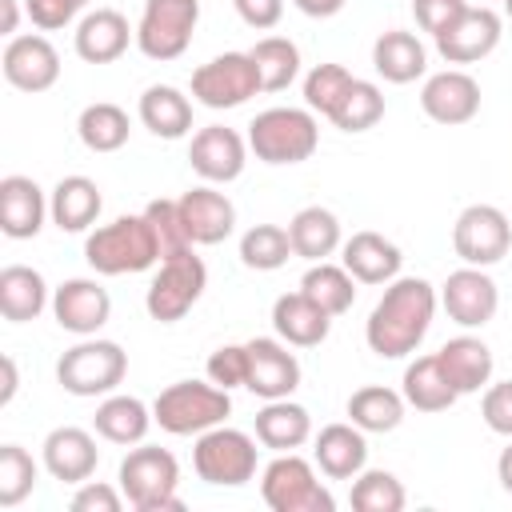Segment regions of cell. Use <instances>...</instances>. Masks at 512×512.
I'll list each match as a JSON object with an SVG mask.
<instances>
[{
	"label": "cell",
	"mask_w": 512,
	"mask_h": 512,
	"mask_svg": "<svg viewBox=\"0 0 512 512\" xmlns=\"http://www.w3.org/2000/svg\"><path fill=\"white\" fill-rule=\"evenodd\" d=\"M84 8H88V0H24V12L40 32H56V28L72 24Z\"/></svg>",
	"instance_id": "obj_47"
},
{
	"label": "cell",
	"mask_w": 512,
	"mask_h": 512,
	"mask_svg": "<svg viewBox=\"0 0 512 512\" xmlns=\"http://www.w3.org/2000/svg\"><path fill=\"white\" fill-rule=\"evenodd\" d=\"M256 440L240 428H228V424H216L208 432L196 436V448H192V468L204 484L212 488H240L256 476Z\"/></svg>",
	"instance_id": "obj_8"
},
{
	"label": "cell",
	"mask_w": 512,
	"mask_h": 512,
	"mask_svg": "<svg viewBox=\"0 0 512 512\" xmlns=\"http://www.w3.org/2000/svg\"><path fill=\"white\" fill-rule=\"evenodd\" d=\"M312 460L328 480H356L368 464V440L364 428L348 424H324L312 440Z\"/></svg>",
	"instance_id": "obj_24"
},
{
	"label": "cell",
	"mask_w": 512,
	"mask_h": 512,
	"mask_svg": "<svg viewBox=\"0 0 512 512\" xmlns=\"http://www.w3.org/2000/svg\"><path fill=\"white\" fill-rule=\"evenodd\" d=\"M140 124L160 140H180L192 132V100L172 84H152L140 96Z\"/></svg>",
	"instance_id": "obj_32"
},
{
	"label": "cell",
	"mask_w": 512,
	"mask_h": 512,
	"mask_svg": "<svg viewBox=\"0 0 512 512\" xmlns=\"http://www.w3.org/2000/svg\"><path fill=\"white\" fill-rule=\"evenodd\" d=\"M128 132H132V120L112 100H96L76 116V136L88 152H120L128 144Z\"/></svg>",
	"instance_id": "obj_36"
},
{
	"label": "cell",
	"mask_w": 512,
	"mask_h": 512,
	"mask_svg": "<svg viewBox=\"0 0 512 512\" xmlns=\"http://www.w3.org/2000/svg\"><path fill=\"white\" fill-rule=\"evenodd\" d=\"M124 492L120 488H112V484H104V480H84V484H76V492H72V512H120L124 508Z\"/></svg>",
	"instance_id": "obj_49"
},
{
	"label": "cell",
	"mask_w": 512,
	"mask_h": 512,
	"mask_svg": "<svg viewBox=\"0 0 512 512\" xmlns=\"http://www.w3.org/2000/svg\"><path fill=\"white\" fill-rule=\"evenodd\" d=\"M128 372V352L116 340L84 336L56 360V380L72 396H108Z\"/></svg>",
	"instance_id": "obj_6"
},
{
	"label": "cell",
	"mask_w": 512,
	"mask_h": 512,
	"mask_svg": "<svg viewBox=\"0 0 512 512\" xmlns=\"http://www.w3.org/2000/svg\"><path fill=\"white\" fill-rule=\"evenodd\" d=\"M480 416H484V424L496 436H508L512 440V380H500V384H488L484 388Z\"/></svg>",
	"instance_id": "obj_48"
},
{
	"label": "cell",
	"mask_w": 512,
	"mask_h": 512,
	"mask_svg": "<svg viewBox=\"0 0 512 512\" xmlns=\"http://www.w3.org/2000/svg\"><path fill=\"white\" fill-rule=\"evenodd\" d=\"M436 360H440L444 376L452 380V388H456L460 396H472V392H480V388L492 384L496 360H492V348H488L480 336H468V332H464V336L444 340L440 352H436Z\"/></svg>",
	"instance_id": "obj_26"
},
{
	"label": "cell",
	"mask_w": 512,
	"mask_h": 512,
	"mask_svg": "<svg viewBox=\"0 0 512 512\" xmlns=\"http://www.w3.org/2000/svg\"><path fill=\"white\" fill-rule=\"evenodd\" d=\"M104 208V196H100V184L88 180V176H60L56 188L48 192V212H52V224L60 232H88L96 224Z\"/></svg>",
	"instance_id": "obj_29"
},
{
	"label": "cell",
	"mask_w": 512,
	"mask_h": 512,
	"mask_svg": "<svg viewBox=\"0 0 512 512\" xmlns=\"http://www.w3.org/2000/svg\"><path fill=\"white\" fill-rule=\"evenodd\" d=\"M204 288H208V268L192 248H184V252L164 256L156 264V276H152V284L144 292V308H148L152 320L176 324L196 308Z\"/></svg>",
	"instance_id": "obj_7"
},
{
	"label": "cell",
	"mask_w": 512,
	"mask_h": 512,
	"mask_svg": "<svg viewBox=\"0 0 512 512\" xmlns=\"http://www.w3.org/2000/svg\"><path fill=\"white\" fill-rule=\"evenodd\" d=\"M48 308V284L28 264H8L0 272V312L12 324H28Z\"/></svg>",
	"instance_id": "obj_35"
},
{
	"label": "cell",
	"mask_w": 512,
	"mask_h": 512,
	"mask_svg": "<svg viewBox=\"0 0 512 512\" xmlns=\"http://www.w3.org/2000/svg\"><path fill=\"white\" fill-rule=\"evenodd\" d=\"M188 164L204 184H228L244 172L248 164V140L236 128L224 124H208L192 136L188 144Z\"/></svg>",
	"instance_id": "obj_16"
},
{
	"label": "cell",
	"mask_w": 512,
	"mask_h": 512,
	"mask_svg": "<svg viewBox=\"0 0 512 512\" xmlns=\"http://www.w3.org/2000/svg\"><path fill=\"white\" fill-rule=\"evenodd\" d=\"M436 288L424 276H396L384 284V296L364 320V340L380 360H404L412 356L436 316Z\"/></svg>",
	"instance_id": "obj_1"
},
{
	"label": "cell",
	"mask_w": 512,
	"mask_h": 512,
	"mask_svg": "<svg viewBox=\"0 0 512 512\" xmlns=\"http://www.w3.org/2000/svg\"><path fill=\"white\" fill-rule=\"evenodd\" d=\"M52 316L72 336H96L112 316V296L100 280L72 276L52 292Z\"/></svg>",
	"instance_id": "obj_17"
},
{
	"label": "cell",
	"mask_w": 512,
	"mask_h": 512,
	"mask_svg": "<svg viewBox=\"0 0 512 512\" xmlns=\"http://www.w3.org/2000/svg\"><path fill=\"white\" fill-rule=\"evenodd\" d=\"M176 204H180V220H184V232L192 244H220L236 228V204L224 192H216L212 184L188 188Z\"/></svg>",
	"instance_id": "obj_22"
},
{
	"label": "cell",
	"mask_w": 512,
	"mask_h": 512,
	"mask_svg": "<svg viewBox=\"0 0 512 512\" xmlns=\"http://www.w3.org/2000/svg\"><path fill=\"white\" fill-rule=\"evenodd\" d=\"M252 60L260 68V84L264 92H284L296 76H300V48L288 36H264L252 48Z\"/></svg>",
	"instance_id": "obj_39"
},
{
	"label": "cell",
	"mask_w": 512,
	"mask_h": 512,
	"mask_svg": "<svg viewBox=\"0 0 512 512\" xmlns=\"http://www.w3.org/2000/svg\"><path fill=\"white\" fill-rule=\"evenodd\" d=\"M372 68L388 84H412L428 72V48L408 28H388L372 44Z\"/></svg>",
	"instance_id": "obj_28"
},
{
	"label": "cell",
	"mask_w": 512,
	"mask_h": 512,
	"mask_svg": "<svg viewBox=\"0 0 512 512\" xmlns=\"http://www.w3.org/2000/svg\"><path fill=\"white\" fill-rule=\"evenodd\" d=\"M144 216H148V224H152V232H156V240H160V260H164V256H176V252H184V248H196V244L188 240V232H184V220H180V204H176V200H168V196L148 200Z\"/></svg>",
	"instance_id": "obj_45"
},
{
	"label": "cell",
	"mask_w": 512,
	"mask_h": 512,
	"mask_svg": "<svg viewBox=\"0 0 512 512\" xmlns=\"http://www.w3.org/2000/svg\"><path fill=\"white\" fill-rule=\"evenodd\" d=\"M504 16H508V20H512V0H504Z\"/></svg>",
	"instance_id": "obj_56"
},
{
	"label": "cell",
	"mask_w": 512,
	"mask_h": 512,
	"mask_svg": "<svg viewBox=\"0 0 512 512\" xmlns=\"http://www.w3.org/2000/svg\"><path fill=\"white\" fill-rule=\"evenodd\" d=\"M404 408H408L404 392L384 388V384H364V388H356L348 396V420L356 428H364V432H392V428H400Z\"/></svg>",
	"instance_id": "obj_37"
},
{
	"label": "cell",
	"mask_w": 512,
	"mask_h": 512,
	"mask_svg": "<svg viewBox=\"0 0 512 512\" xmlns=\"http://www.w3.org/2000/svg\"><path fill=\"white\" fill-rule=\"evenodd\" d=\"M16 24H20V8L16 0H0V36H16Z\"/></svg>",
	"instance_id": "obj_54"
},
{
	"label": "cell",
	"mask_w": 512,
	"mask_h": 512,
	"mask_svg": "<svg viewBox=\"0 0 512 512\" xmlns=\"http://www.w3.org/2000/svg\"><path fill=\"white\" fill-rule=\"evenodd\" d=\"M260 496L272 512H332L336 500L332 492L320 484L316 468L296 456V452H280L264 476H260Z\"/></svg>",
	"instance_id": "obj_9"
},
{
	"label": "cell",
	"mask_w": 512,
	"mask_h": 512,
	"mask_svg": "<svg viewBox=\"0 0 512 512\" xmlns=\"http://www.w3.org/2000/svg\"><path fill=\"white\" fill-rule=\"evenodd\" d=\"M496 480H500V488L512 496V440H508V448H504L500 460H496Z\"/></svg>",
	"instance_id": "obj_55"
},
{
	"label": "cell",
	"mask_w": 512,
	"mask_h": 512,
	"mask_svg": "<svg viewBox=\"0 0 512 512\" xmlns=\"http://www.w3.org/2000/svg\"><path fill=\"white\" fill-rule=\"evenodd\" d=\"M304 16H312V20H328V16H336L340 8H344V0H292Z\"/></svg>",
	"instance_id": "obj_52"
},
{
	"label": "cell",
	"mask_w": 512,
	"mask_h": 512,
	"mask_svg": "<svg viewBox=\"0 0 512 512\" xmlns=\"http://www.w3.org/2000/svg\"><path fill=\"white\" fill-rule=\"evenodd\" d=\"M208 380L228 388V392L244 388V380H248V348L244 344H220L208 356Z\"/></svg>",
	"instance_id": "obj_46"
},
{
	"label": "cell",
	"mask_w": 512,
	"mask_h": 512,
	"mask_svg": "<svg viewBox=\"0 0 512 512\" xmlns=\"http://www.w3.org/2000/svg\"><path fill=\"white\" fill-rule=\"evenodd\" d=\"M0 368H4L0 404H12V396H16V388H20V372H16V360H12V356H0Z\"/></svg>",
	"instance_id": "obj_53"
},
{
	"label": "cell",
	"mask_w": 512,
	"mask_h": 512,
	"mask_svg": "<svg viewBox=\"0 0 512 512\" xmlns=\"http://www.w3.org/2000/svg\"><path fill=\"white\" fill-rule=\"evenodd\" d=\"M384 120V92L372 84V80H352V88H348V96H344V104L336 108V116H332V124L340 128V132H368V128H376Z\"/></svg>",
	"instance_id": "obj_43"
},
{
	"label": "cell",
	"mask_w": 512,
	"mask_h": 512,
	"mask_svg": "<svg viewBox=\"0 0 512 512\" xmlns=\"http://www.w3.org/2000/svg\"><path fill=\"white\" fill-rule=\"evenodd\" d=\"M348 500H352L356 512H400L408 504V492L388 468H364L352 480Z\"/></svg>",
	"instance_id": "obj_41"
},
{
	"label": "cell",
	"mask_w": 512,
	"mask_h": 512,
	"mask_svg": "<svg viewBox=\"0 0 512 512\" xmlns=\"http://www.w3.org/2000/svg\"><path fill=\"white\" fill-rule=\"evenodd\" d=\"M136 40V28L128 24L124 12L116 8H96L88 16H80L76 24V56L84 64H112L128 52V44Z\"/></svg>",
	"instance_id": "obj_23"
},
{
	"label": "cell",
	"mask_w": 512,
	"mask_h": 512,
	"mask_svg": "<svg viewBox=\"0 0 512 512\" xmlns=\"http://www.w3.org/2000/svg\"><path fill=\"white\" fill-rule=\"evenodd\" d=\"M272 328H276V336H280L284 344H292V348H316V344L328 340L332 316H328L308 292L296 288V292L276 296V304H272Z\"/></svg>",
	"instance_id": "obj_25"
},
{
	"label": "cell",
	"mask_w": 512,
	"mask_h": 512,
	"mask_svg": "<svg viewBox=\"0 0 512 512\" xmlns=\"http://www.w3.org/2000/svg\"><path fill=\"white\" fill-rule=\"evenodd\" d=\"M232 412V396L220 384L204 380H176L152 400V420L168 436H200L216 424H224Z\"/></svg>",
	"instance_id": "obj_4"
},
{
	"label": "cell",
	"mask_w": 512,
	"mask_h": 512,
	"mask_svg": "<svg viewBox=\"0 0 512 512\" xmlns=\"http://www.w3.org/2000/svg\"><path fill=\"white\" fill-rule=\"evenodd\" d=\"M256 440L272 452H296L300 444L312 440V416L304 404L280 396V400H264V408L256 412Z\"/></svg>",
	"instance_id": "obj_30"
},
{
	"label": "cell",
	"mask_w": 512,
	"mask_h": 512,
	"mask_svg": "<svg viewBox=\"0 0 512 512\" xmlns=\"http://www.w3.org/2000/svg\"><path fill=\"white\" fill-rule=\"evenodd\" d=\"M244 348H248V380H244L248 392H256L260 400H280L300 388V360L296 352H288L292 344L272 336H252Z\"/></svg>",
	"instance_id": "obj_15"
},
{
	"label": "cell",
	"mask_w": 512,
	"mask_h": 512,
	"mask_svg": "<svg viewBox=\"0 0 512 512\" xmlns=\"http://www.w3.org/2000/svg\"><path fill=\"white\" fill-rule=\"evenodd\" d=\"M40 460H44V468H48L52 480H60V484H84V480H92V472L100 464V448H96V436L88 428L64 424V428H52L44 436Z\"/></svg>",
	"instance_id": "obj_20"
},
{
	"label": "cell",
	"mask_w": 512,
	"mask_h": 512,
	"mask_svg": "<svg viewBox=\"0 0 512 512\" xmlns=\"http://www.w3.org/2000/svg\"><path fill=\"white\" fill-rule=\"evenodd\" d=\"M420 108L428 120L436 124H468L476 112H480V84L472 72L464 68H444V72H432L420 88Z\"/></svg>",
	"instance_id": "obj_18"
},
{
	"label": "cell",
	"mask_w": 512,
	"mask_h": 512,
	"mask_svg": "<svg viewBox=\"0 0 512 512\" xmlns=\"http://www.w3.org/2000/svg\"><path fill=\"white\" fill-rule=\"evenodd\" d=\"M40 476V464L20 444H0V508H16L24 496H32Z\"/></svg>",
	"instance_id": "obj_44"
},
{
	"label": "cell",
	"mask_w": 512,
	"mask_h": 512,
	"mask_svg": "<svg viewBox=\"0 0 512 512\" xmlns=\"http://www.w3.org/2000/svg\"><path fill=\"white\" fill-rule=\"evenodd\" d=\"M500 36H504V20L492 12V8H464L440 36H432L436 40V52L448 60V64H476V60H484V56H492L496 52V44H500Z\"/></svg>",
	"instance_id": "obj_14"
},
{
	"label": "cell",
	"mask_w": 512,
	"mask_h": 512,
	"mask_svg": "<svg viewBox=\"0 0 512 512\" xmlns=\"http://www.w3.org/2000/svg\"><path fill=\"white\" fill-rule=\"evenodd\" d=\"M288 236H292V252L304 256L308 264L316 260H328L344 240H340V220L332 208H320V204H308L300 208L292 220H288Z\"/></svg>",
	"instance_id": "obj_34"
},
{
	"label": "cell",
	"mask_w": 512,
	"mask_h": 512,
	"mask_svg": "<svg viewBox=\"0 0 512 512\" xmlns=\"http://www.w3.org/2000/svg\"><path fill=\"white\" fill-rule=\"evenodd\" d=\"M48 216V196L32 176L12 172L0 180V232L8 240H32Z\"/></svg>",
	"instance_id": "obj_21"
},
{
	"label": "cell",
	"mask_w": 512,
	"mask_h": 512,
	"mask_svg": "<svg viewBox=\"0 0 512 512\" xmlns=\"http://www.w3.org/2000/svg\"><path fill=\"white\" fill-rule=\"evenodd\" d=\"M464 8H468V0H412V16L428 36H440Z\"/></svg>",
	"instance_id": "obj_50"
},
{
	"label": "cell",
	"mask_w": 512,
	"mask_h": 512,
	"mask_svg": "<svg viewBox=\"0 0 512 512\" xmlns=\"http://www.w3.org/2000/svg\"><path fill=\"white\" fill-rule=\"evenodd\" d=\"M0 68H4V80L20 92H48L60 80V52L52 48L48 36H36V32L12 36L4 44Z\"/></svg>",
	"instance_id": "obj_19"
},
{
	"label": "cell",
	"mask_w": 512,
	"mask_h": 512,
	"mask_svg": "<svg viewBox=\"0 0 512 512\" xmlns=\"http://www.w3.org/2000/svg\"><path fill=\"white\" fill-rule=\"evenodd\" d=\"M300 292H308V296L336 320V316H344V312L356 304V276H352L344 264L316 260V264L300 276Z\"/></svg>",
	"instance_id": "obj_38"
},
{
	"label": "cell",
	"mask_w": 512,
	"mask_h": 512,
	"mask_svg": "<svg viewBox=\"0 0 512 512\" xmlns=\"http://www.w3.org/2000/svg\"><path fill=\"white\" fill-rule=\"evenodd\" d=\"M152 424H156L152 408L140 396H124V392H108L92 416L96 436H104L108 444H140Z\"/></svg>",
	"instance_id": "obj_31"
},
{
	"label": "cell",
	"mask_w": 512,
	"mask_h": 512,
	"mask_svg": "<svg viewBox=\"0 0 512 512\" xmlns=\"http://www.w3.org/2000/svg\"><path fill=\"white\" fill-rule=\"evenodd\" d=\"M288 256H296V252H292L288 228H280V224H252L240 236V260L252 272H276L288 264Z\"/></svg>",
	"instance_id": "obj_40"
},
{
	"label": "cell",
	"mask_w": 512,
	"mask_h": 512,
	"mask_svg": "<svg viewBox=\"0 0 512 512\" xmlns=\"http://www.w3.org/2000/svg\"><path fill=\"white\" fill-rule=\"evenodd\" d=\"M116 480H120V492L128 496V504L136 512H180L184 508V500L176 496L180 464L168 448H156V444L132 448L120 460Z\"/></svg>",
	"instance_id": "obj_5"
},
{
	"label": "cell",
	"mask_w": 512,
	"mask_h": 512,
	"mask_svg": "<svg viewBox=\"0 0 512 512\" xmlns=\"http://www.w3.org/2000/svg\"><path fill=\"white\" fill-rule=\"evenodd\" d=\"M200 24V0H144L136 24V48L148 60H180Z\"/></svg>",
	"instance_id": "obj_10"
},
{
	"label": "cell",
	"mask_w": 512,
	"mask_h": 512,
	"mask_svg": "<svg viewBox=\"0 0 512 512\" xmlns=\"http://www.w3.org/2000/svg\"><path fill=\"white\" fill-rule=\"evenodd\" d=\"M440 304H444L452 324L484 328L496 316V308H500V288H496V280L484 268L464 264V268L448 272V280L440 284Z\"/></svg>",
	"instance_id": "obj_13"
},
{
	"label": "cell",
	"mask_w": 512,
	"mask_h": 512,
	"mask_svg": "<svg viewBox=\"0 0 512 512\" xmlns=\"http://www.w3.org/2000/svg\"><path fill=\"white\" fill-rule=\"evenodd\" d=\"M256 92H264L260 84V68L252 60V52H220L208 64H200L192 72V96L204 108H240L244 100H252Z\"/></svg>",
	"instance_id": "obj_11"
},
{
	"label": "cell",
	"mask_w": 512,
	"mask_h": 512,
	"mask_svg": "<svg viewBox=\"0 0 512 512\" xmlns=\"http://www.w3.org/2000/svg\"><path fill=\"white\" fill-rule=\"evenodd\" d=\"M232 8H236V16H240L248 28H256V32L276 28L280 16H284V0H232Z\"/></svg>",
	"instance_id": "obj_51"
},
{
	"label": "cell",
	"mask_w": 512,
	"mask_h": 512,
	"mask_svg": "<svg viewBox=\"0 0 512 512\" xmlns=\"http://www.w3.org/2000/svg\"><path fill=\"white\" fill-rule=\"evenodd\" d=\"M452 248L472 268H492L512 248V220L496 204H468L452 224Z\"/></svg>",
	"instance_id": "obj_12"
},
{
	"label": "cell",
	"mask_w": 512,
	"mask_h": 512,
	"mask_svg": "<svg viewBox=\"0 0 512 512\" xmlns=\"http://www.w3.org/2000/svg\"><path fill=\"white\" fill-rule=\"evenodd\" d=\"M352 80H356V76H352L344 64H316V68L304 76V104H308L312 112H320L324 120H332L336 108L344 104Z\"/></svg>",
	"instance_id": "obj_42"
},
{
	"label": "cell",
	"mask_w": 512,
	"mask_h": 512,
	"mask_svg": "<svg viewBox=\"0 0 512 512\" xmlns=\"http://www.w3.org/2000/svg\"><path fill=\"white\" fill-rule=\"evenodd\" d=\"M400 392L408 400V408L416 412H444L460 400V392L452 388V380L444 376L436 352L432 356H416L408 368H404V380H400Z\"/></svg>",
	"instance_id": "obj_33"
},
{
	"label": "cell",
	"mask_w": 512,
	"mask_h": 512,
	"mask_svg": "<svg viewBox=\"0 0 512 512\" xmlns=\"http://www.w3.org/2000/svg\"><path fill=\"white\" fill-rule=\"evenodd\" d=\"M248 148L264 164H304L320 148V124L312 108H264L248 124Z\"/></svg>",
	"instance_id": "obj_3"
},
{
	"label": "cell",
	"mask_w": 512,
	"mask_h": 512,
	"mask_svg": "<svg viewBox=\"0 0 512 512\" xmlns=\"http://www.w3.org/2000/svg\"><path fill=\"white\" fill-rule=\"evenodd\" d=\"M340 252H344L340 264L356 276V284H388L400 276V264H404L400 248L380 232H352L340 244Z\"/></svg>",
	"instance_id": "obj_27"
},
{
	"label": "cell",
	"mask_w": 512,
	"mask_h": 512,
	"mask_svg": "<svg viewBox=\"0 0 512 512\" xmlns=\"http://www.w3.org/2000/svg\"><path fill=\"white\" fill-rule=\"evenodd\" d=\"M84 260L100 276H132L160 264V240L144 212L116 216L112 224H100L84 240Z\"/></svg>",
	"instance_id": "obj_2"
}]
</instances>
